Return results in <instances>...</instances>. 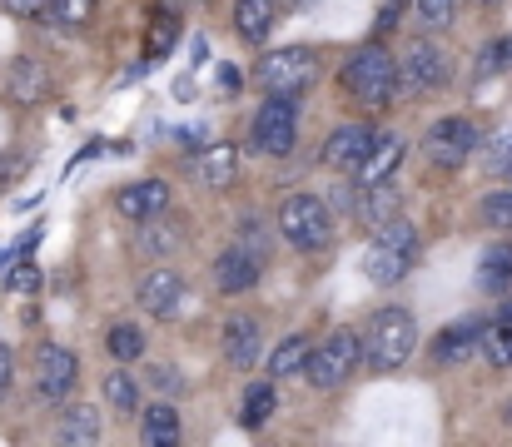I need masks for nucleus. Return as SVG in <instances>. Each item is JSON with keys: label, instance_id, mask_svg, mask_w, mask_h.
Segmentation results:
<instances>
[{"label": "nucleus", "instance_id": "obj_34", "mask_svg": "<svg viewBox=\"0 0 512 447\" xmlns=\"http://www.w3.org/2000/svg\"><path fill=\"white\" fill-rule=\"evenodd\" d=\"M483 224H493V229H512V189H498V194H488V199H483Z\"/></svg>", "mask_w": 512, "mask_h": 447}, {"label": "nucleus", "instance_id": "obj_15", "mask_svg": "<svg viewBox=\"0 0 512 447\" xmlns=\"http://www.w3.org/2000/svg\"><path fill=\"white\" fill-rule=\"evenodd\" d=\"M165 204H170V184L165 179H140V184H130V189H120V214L125 219H150V214H165Z\"/></svg>", "mask_w": 512, "mask_h": 447}, {"label": "nucleus", "instance_id": "obj_20", "mask_svg": "<svg viewBox=\"0 0 512 447\" xmlns=\"http://www.w3.org/2000/svg\"><path fill=\"white\" fill-rule=\"evenodd\" d=\"M234 25L249 45H264V35L274 30V0H234Z\"/></svg>", "mask_w": 512, "mask_h": 447}, {"label": "nucleus", "instance_id": "obj_38", "mask_svg": "<svg viewBox=\"0 0 512 447\" xmlns=\"http://www.w3.org/2000/svg\"><path fill=\"white\" fill-rule=\"evenodd\" d=\"M10 383H15V363H10V348L0 343V398L10 393Z\"/></svg>", "mask_w": 512, "mask_h": 447}, {"label": "nucleus", "instance_id": "obj_8", "mask_svg": "<svg viewBox=\"0 0 512 447\" xmlns=\"http://www.w3.org/2000/svg\"><path fill=\"white\" fill-rule=\"evenodd\" d=\"M423 149H428V159H433V164L458 169V164H463V159H473V149H478V125H473V120H463V115H448V120H438V125L423 135Z\"/></svg>", "mask_w": 512, "mask_h": 447}, {"label": "nucleus", "instance_id": "obj_3", "mask_svg": "<svg viewBox=\"0 0 512 447\" xmlns=\"http://www.w3.org/2000/svg\"><path fill=\"white\" fill-rule=\"evenodd\" d=\"M343 85H348L363 105L383 110V105L398 95V60H393L383 45H363V50L348 55V65H343Z\"/></svg>", "mask_w": 512, "mask_h": 447}, {"label": "nucleus", "instance_id": "obj_36", "mask_svg": "<svg viewBox=\"0 0 512 447\" xmlns=\"http://www.w3.org/2000/svg\"><path fill=\"white\" fill-rule=\"evenodd\" d=\"M150 378H155L160 393H179V388H184V378H179L174 368H150Z\"/></svg>", "mask_w": 512, "mask_h": 447}, {"label": "nucleus", "instance_id": "obj_11", "mask_svg": "<svg viewBox=\"0 0 512 447\" xmlns=\"http://www.w3.org/2000/svg\"><path fill=\"white\" fill-rule=\"evenodd\" d=\"M259 353H264V328L254 323V318H229L224 323V358L234 363V368H254L259 363Z\"/></svg>", "mask_w": 512, "mask_h": 447}, {"label": "nucleus", "instance_id": "obj_32", "mask_svg": "<svg viewBox=\"0 0 512 447\" xmlns=\"http://www.w3.org/2000/svg\"><path fill=\"white\" fill-rule=\"evenodd\" d=\"M90 10H95V0H45V15L55 25H85Z\"/></svg>", "mask_w": 512, "mask_h": 447}, {"label": "nucleus", "instance_id": "obj_43", "mask_svg": "<svg viewBox=\"0 0 512 447\" xmlns=\"http://www.w3.org/2000/svg\"><path fill=\"white\" fill-rule=\"evenodd\" d=\"M194 5H209V0H194Z\"/></svg>", "mask_w": 512, "mask_h": 447}, {"label": "nucleus", "instance_id": "obj_16", "mask_svg": "<svg viewBox=\"0 0 512 447\" xmlns=\"http://www.w3.org/2000/svg\"><path fill=\"white\" fill-rule=\"evenodd\" d=\"M398 159H403V140H398V135H373L368 154L358 159V189H363V184H383V179L398 169Z\"/></svg>", "mask_w": 512, "mask_h": 447}, {"label": "nucleus", "instance_id": "obj_7", "mask_svg": "<svg viewBox=\"0 0 512 447\" xmlns=\"http://www.w3.org/2000/svg\"><path fill=\"white\" fill-rule=\"evenodd\" d=\"M254 75H259L264 90H274V95H294V90H304V85L314 80V50H304V45L269 50L264 65H259Z\"/></svg>", "mask_w": 512, "mask_h": 447}, {"label": "nucleus", "instance_id": "obj_18", "mask_svg": "<svg viewBox=\"0 0 512 447\" xmlns=\"http://www.w3.org/2000/svg\"><path fill=\"white\" fill-rule=\"evenodd\" d=\"M194 174H199V184H209V189H224V184L239 174V149H234V145H209L204 154H199Z\"/></svg>", "mask_w": 512, "mask_h": 447}, {"label": "nucleus", "instance_id": "obj_28", "mask_svg": "<svg viewBox=\"0 0 512 447\" xmlns=\"http://www.w3.org/2000/svg\"><path fill=\"white\" fill-rule=\"evenodd\" d=\"M105 398H110V408H115V413H135L140 388H135V378H130V373H110V378H105Z\"/></svg>", "mask_w": 512, "mask_h": 447}, {"label": "nucleus", "instance_id": "obj_42", "mask_svg": "<svg viewBox=\"0 0 512 447\" xmlns=\"http://www.w3.org/2000/svg\"><path fill=\"white\" fill-rule=\"evenodd\" d=\"M284 5H309V0H284Z\"/></svg>", "mask_w": 512, "mask_h": 447}, {"label": "nucleus", "instance_id": "obj_29", "mask_svg": "<svg viewBox=\"0 0 512 447\" xmlns=\"http://www.w3.org/2000/svg\"><path fill=\"white\" fill-rule=\"evenodd\" d=\"M453 10H458V0H413V15H418L423 30H448Z\"/></svg>", "mask_w": 512, "mask_h": 447}, {"label": "nucleus", "instance_id": "obj_30", "mask_svg": "<svg viewBox=\"0 0 512 447\" xmlns=\"http://www.w3.org/2000/svg\"><path fill=\"white\" fill-rule=\"evenodd\" d=\"M40 85H45V80H40L35 60H15V65H10V95H15V100H35Z\"/></svg>", "mask_w": 512, "mask_h": 447}, {"label": "nucleus", "instance_id": "obj_31", "mask_svg": "<svg viewBox=\"0 0 512 447\" xmlns=\"http://www.w3.org/2000/svg\"><path fill=\"white\" fill-rule=\"evenodd\" d=\"M512 70V35L508 40H493L483 55H478V80H493V75H503Z\"/></svg>", "mask_w": 512, "mask_h": 447}, {"label": "nucleus", "instance_id": "obj_26", "mask_svg": "<svg viewBox=\"0 0 512 447\" xmlns=\"http://www.w3.org/2000/svg\"><path fill=\"white\" fill-rule=\"evenodd\" d=\"M105 348H110L120 363H135V358L145 353V333H140L135 323H115V328H110V338H105Z\"/></svg>", "mask_w": 512, "mask_h": 447}, {"label": "nucleus", "instance_id": "obj_2", "mask_svg": "<svg viewBox=\"0 0 512 447\" xmlns=\"http://www.w3.org/2000/svg\"><path fill=\"white\" fill-rule=\"evenodd\" d=\"M413 348H418V323H413V313H403V308L373 313L368 338H358V353H368V368H378V373L403 368V363L413 358Z\"/></svg>", "mask_w": 512, "mask_h": 447}, {"label": "nucleus", "instance_id": "obj_33", "mask_svg": "<svg viewBox=\"0 0 512 447\" xmlns=\"http://www.w3.org/2000/svg\"><path fill=\"white\" fill-rule=\"evenodd\" d=\"M478 343H483V353H488L493 368H512V328H493V333L483 328Z\"/></svg>", "mask_w": 512, "mask_h": 447}, {"label": "nucleus", "instance_id": "obj_12", "mask_svg": "<svg viewBox=\"0 0 512 447\" xmlns=\"http://www.w3.org/2000/svg\"><path fill=\"white\" fill-rule=\"evenodd\" d=\"M214 284H219L224 294H249V289L259 284V259H254L249 249H224V254L214 259Z\"/></svg>", "mask_w": 512, "mask_h": 447}, {"label": "nucleus", "instance_id": "obj_4", "mask_svg": "<svg viewBox=\"0 0 512 447\" xmlns=\"http://www.w3.org/2000/svg\"><path fill=\"white\" fill-rule=\"evenodd\" d=\"M279 234L294 249L314 254V249H324L334 239V214H329V204L319 194H289L284 209H279Z\"/></svg>", "mask_w": 512, "mask_h": 447}, {"label": "nucleus", "instance_id": "obj_14", "mask_svg": "<svg viewBox=\"0 0 512 447\" xmlns=\"http://www.w3.org/2000/svg\"><path fill=\"white\" fill-rule=\"evenodd\" d=\"M140 303H145V313H155V318H174V308L184 303V284H179V274H174V269H155V274H145V284H140Z\"/></svg>", "mask_w": 512, "mask_h": 447}, {"label": "nucleus", "instance_id": "obj_37", "mask_svg": "<svg viewBox=\"0 0 512 447\" xmlns=\"http://www.w3.org/2000/svg\"><path fill=\"white\" fill-rule=\"evenodd\" d=\"M5 284H10V289H15V294H20V289H35V284H40V274H35V269H30V264H25V269H15V274H10V279H5Z\"/></svg>", "mask_w": 512, "mask_h": 447}, {"label": "nucleus", "instance_id": "obj_5", "mask_svg": "<svg viewBox=\"0 0 512 447\" xmlns=\"http://www.w3.org/2000/svg\"><path fill=\"white\" fill-rule=\"evenodd\" d=\"M353 363H358V333H329L319 348H309V363H304V373H309V383L314 388H339L343 378L353 373Z\"/></svg>", "mask_w": 512, "mask_h": 447}, {"label": "nucleus", "instance_id": "obj_35", "mask_svg": "<svg viewBox=\"0 0 512 447\" xmlns=\"http://www.w3.org/2000/svg\"><path fill=\"white\" fill-rule=\"evenodd\" d=\"M174 45V20L170 15H155V35H150V55H165Z\"/></svg>", "mask_w": 512, "mask_h": 447}, {"label": "nucleus", "instance_id": "obj_13", "mask_svg": "<svg viewBox=\"0 0 512 447\" xmlns=\"http://www.w3.org/2000/svg\"><path fill=\"white\" fill-rule=\"evenodd\" d=\"M368 145H373V130L368 125H339L329 135V145H324V164L329 169H358V159L368 154Z\"/></svg>", "mask_w": 512, "mask_h": 447}, {"label": "nucleus", "instance_id": "obj_17", "mask_svg": "<svg viewBox=\"0 0 512 447\" xmlns=\"http://www.w3.org/2000/svg\"><path fill=\"white\" fill-rule=\"evenodd\" d=\"M483 318H463V323H453V328H443L438 333V343H433V353H438V363H463L468 353H478V338H483Z\"/></svg>", "mask_w": 512, "mask_h": 447}, {"label": "nucleus", "instance_id": "obj_23", "mask_svg": "<svg viewBox=\"0 0 512 447\" xmlns=\"http://www.w3.org/2000/svg\"><path fill=\"white\" fill-rule=\"evenodd\" d=\"M140 438H145V443H155V447H174V443H179V413H174L170 403H155V408H145Z\"/></svg>", "mask_w": 512, "mask_h": 447}, {"label": "nucleus", "instance_id": "obj_44", "mask_svg": "<svg viewBox=\"0 0 512 447\" xmlns=\"http://www.w3.org/2000/svg\"><path fill=\"white\" fill-rule=\"evenodd\" d=\"M483 5H493V0H483Z\"/></svg>", "mask_w": 512, "mask_h": 447}, {"label": "nucleus", "instance_id": "obj_41", "mask_svg": "<svg viewBox=\"0 0 512 447\" xmlns=\"http://www.w3.org/2000/svg\"><path fill=\"white\" fill-rule=\"evenodd\" d=\"M498 328H512V298L503 303V308H498Z\"/></svg>", "mask_w": 512, "mask_h": 447}, {"label": "nucleus", "instance_id": "obj_9", "mask_svg": "<svg viewBox=\"0 0 512 447\" xmlns=\"http://www.w3.org/2000/svg\"><path fill=\"white\" fill-rule=\"evenodd\" d=\"M448 80V55L433 45V40H413L403 50V65H398V85L408 95H423V90H438Z\"/></svg>", "mask_w": 512, "mask_h": 447}, {"label": "nucleus", "instance_id": "obj_25", "mask_svg": "<svg viewBox=\"0 0 512 447\" xmlns=\"http://www.w3.org/2000/svg\"><path fill=\"white\" fill-rule=\"evenodd\" d=\"M269 418H274V383H249L239 423H244V428H264Z\"/></svg>", "mask_w": 512, "mask_h": 447}, {"label": "nucleus", "instance_id": "obj_27", "mask_svg": "<svg viewBox=\"0 0 512 447\" xmlns=\"http://www.w3.org/2000/svg\"><path fill=\"white\" fill-rule=\"evenodd\" d=\"M140 224H145V229H140V249H145V254H155V259H160V254H170L174 244H179V229L155 224V214H150V219H140Z\"/></svg>", "mask_w": 512, "mask_h": 447}, {"label": "nucleus", "instance_id": "obj_1", "mask_svg": "<svg viewBox=\"0 0 512 447\" xmlns=\"http://www.w3.org/2000/svg\"><path fill=\"white\" fill-rule=\"evenodd\" d=\"M418 254H423L418 229H413L403 214H393L388 224H378V239H373L368 254H363V274H368L373 284H398V279L413 274Z\"/></svg>", "mask_w": 512, "mask_h": 447}, {"label": "nucleus", "instance_id": "obj_19", "mask_svg": "<svg viewBox=\"0 0 512 447\" xmlns=\"http://www.w3.org/2000/svg\"><path fill=\"white\" fill-rule=\"evenodd\" d=\"M100 408H90V403H75V408H65L60 413V428H55V438L60 443H95L100 438Z\"/></svg>", "mask_w": 512, "mask_h": 447}, {"label": "nucleus", "instance_id": "obj_10", "mask_svg": "<svg viewBox=\"0 0 512 447\" xmlns=\"http://www.w3.org/2000/svg\"><path fill=\"white\" fill-rule=\"evenodd\" d=\"M75 378H80V358L70 348H60V343H45L40 358H35V388H40V398L60 403L75 388Z\"/></svg>", "mask_w": 512, "mask_h": 447}, {"label": "nucleus", "instance_id": "obj_21", "mask_svg": "<svg viewBox=\"0 0 512 447\" xmlns=\"http://www.w3.org/2000/svg\"><path fill=\"white\" fill-rule=\"evenodd\" d=\"M403 209V199H398V189H388V179L383 184H363V199H358V219L363 224H388L393 214Z\"/></svg>", "mask_w": 512, "mask_h": 447}, {"label": "nucleus", "instance_id": "obj_22", "mask_svg": "<svg viewBox=\"0 0 512 447\" xmlns=\"http://www.w3.org/2000/svg\"><path fill=\"white\" fill-rule=\"evenodd\" d=\"M478 284H483V294H503V289H512V244H493V249L483 254Z\"/></svg>", "mask_w": 512, "mask_h": 447}, {"label": "nucleus", "instance_id": "obj_39", "mask_svg": "<svg viewBox=\"0 0 512 447\" xmlns=\"http://www.w3.org/2000/svg\"><path fill=\"white\" fill-rule=\"evenodd\" d=\"M398 15H403V0H388V5L378 10V30H393V25H398Z\"/></svg>", "mask_w": 512, "mask_h": 447}, {"label": "nucleus", "instance_id": "obj_6", "mask_svg": "<svg viewBox=\"0 0 512 447\" xmlns=\"http://www.w3.org/2000/svg\"><path fill=\"white\" fill-rule=\"evenodd\" d=\"M254 145L264 149V154H274V159H284L289 149L299 145V110H294L289 95H274L269 105H259V115H254Z\"/></svg>", "mask_w": 512, "mask_h": 447}, {"label": "nucleus", "instance_id": "obj_40", "mask_svg": "<svg viewBox=\"0 0 512 447\" xmlns=\"http://www.w3.org/2000/svg\"><path fill=\"white\" fill-rule=\"evenodd\" d=\"M5 5H10L15 15H40V10H45V0H5Z\"/></svg>", "mask_w": 512, "mask_h": 447}, {"label": "nucleus", "instance_id": "obj_24", "mask_svg": "<svg viewBox=\"0 0 512 447\" xmlns=\"http://www.w3.org/2000/svg\"><path fill=\"white\" fill-rule=\"evenodd\" d=\"M304 363H309V338H304V333H289V338L274 348V358H269V378L304 373Z\"/></svg>", "mask_w": 512, "mask_h": 447}]
</instances>
